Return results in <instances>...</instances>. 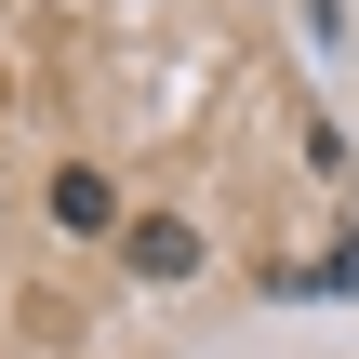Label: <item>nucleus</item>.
<instances>
[{
    "label": "nucleus",
    "mask_w": 359,
    "mask_h": 359,
    "mask_svg": "<svg viewBox=\"0 0 359 359\" xmlns=\"http://www.w3.org/2000/svg\"><path fill=\"white\" fill-rule=\"evenodd\" d=\"M120 266H133V280H160V293H173V280H200V240H187V226H173V213H147V226H133V240H120Z\"/></svg>",
    "instance_id": "nucleus-1"
},
{
    "label": "nucleus",
    "mask_w": 359,
    "mask_h": 359,
    "mask_svg": "<svg viewBox=\"0 0 359 359\" xmlns=\"http://www.w3.org/2000/svg\"><path fill=\"white\" fill-rule=\"evenodd\" d=\"M266 293H293V306H306V293H359V240H346V253H320V266H280Z\"/></svg>",
    "instance_id": "nucleus-2"
}]
</instances>
